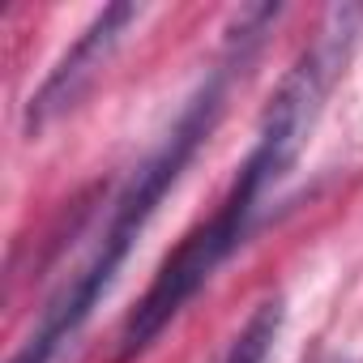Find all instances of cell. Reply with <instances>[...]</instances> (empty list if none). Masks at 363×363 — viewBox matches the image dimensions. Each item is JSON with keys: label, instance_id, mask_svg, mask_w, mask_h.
Segmentation results:
<instances>
[{"label": "cell", "instance_id": "6da1fadb", "mask_svg": "<svg viewBox=\"0 0 363 363\" xmlns=\"http://www.w3.org/2000/svg\"><path fill=\"white\" fill-rule=\"evenodd\" d=\"M227 77L231 65H214V73L197 86V94L184 103V111L175 116V124L167 128V137L154 145V154L124 179L120 197L107 210V223L99 231L94 252L86 257V265L77 274H69V282L48 299L39 325L30 329V337L18 346V354L9 363H52L56 350L86 325V316L94 312V303L103 299V291L111 286V278L120 274L124 257L133 252L137 235L145 231V223L154 218L158 201L167 197V189L179 179V171L189 167V158L201 150V141H210L218 116H223V99H227Z\"/></svg>", "mask_w": 363, "mask_h": 363}, {"label": "cell", "instance_id": "7a4b0ae2", "mask_svg": "<svg viewBox=\"0 0 363 363\" xmlns=\"http://www.w3.org/2000/svg\"><path fill=\"white\" fill-rule=\"evenodd\" d=\"M265 189L269 184H265L261 167L244 158V167L235 175L227 201L218 206V214L184 235V244H179L162 261V269L154 274V282L141 295V303L128 312V320L120 329V359H137L179 312L189 308V299L218 274V265L244 244V235L252 227V214H257V201L265 197Z\"/></svg>", "mask_w": 363, "mask_h": 363}, {"label": "cell", "instance_id": "3957f363", "mask_svg": "<svg viewBox=\"0 0 363 363\" xmlns=\"http://www.w3.org/2000/svg\"><path fill=\"white\" fill-rule=\"evenodd\" d=\"M359 30H363V5H333L320 22L316 39L299 52V60L286 69V77L269 94L261 128H257V145L248 154V162L261 167L269 189L282 184L291 167L299 162V154L325 111V99L359 43Z\"/></svg>", "mask_w": 363, "mask_h": 363}, {"label": "cell", "instance_id": "277c9868", "mask_svg": "<svg viewBox=\"0 0 363 363\" xmlns=\"http://www.w3.org/2000/svg\"><path fill=\"white\" fill-rule=\"evenodd\" d=\"M137 18H141V5H107L86 26V35L65 52V60L52 69V77L30 99V107H26V128L30 133H43L52 120H60L69 107H77V99L99 82V73L107 69L111 52L120 48V39L128 35V26Z\"/></svg>", "mask_w": 363, "mask_h": 363}, {"label": "cell", "instance_id": "5b68a950", "mask_svg": "<svg viewBox=\"0 0 363 363\" xmlns=\"http://www.w3.org/2000/svg\"><path fill=\"white\" fill-rule=\"evenodd\" d=\"M278 325H282L278 299L261 303V308L248 316V325L231 337V346H227V354H223L218 363H265V354H269V346H274V337H278Z\"/></svg>", "mask_w": 363, "mask_h": 363}]
</instances>
